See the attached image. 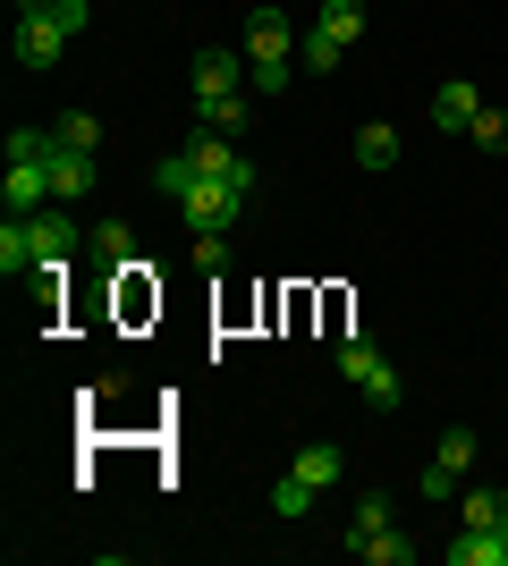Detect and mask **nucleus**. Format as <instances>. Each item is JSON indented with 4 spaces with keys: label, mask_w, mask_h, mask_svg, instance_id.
Returning a JSON list of instances; mask_svg holds the SVG:
<instances>
[{
    "label": "nucleus",
    "mask_w": 508,
    "mask_h": 566,
    "mask_svg": "<svg viewBox=\"0 0 508 566\" xmlns=\"http://www.w3.org/2000/svg\"><path fill=\"white\" fill-rule=\"evenodd\" d=\"M153 187L169 195V203H178V212H187V229H229V220L246 212V187H220V178H187V169L169 161H153Z\"/></svg>",
    "instance_id": "obj_1"
},
{
    "label": "nucleus",
    "mask_w": 508,
    "mask_h": 566,
    "mask_svg": "<svg viewBox=\"0 0 508 566\" xmlns=\"http://www.w3.org/2000/svg\"><path fill=\"white\" fill-rule=\"evenodd\" d=\"M297 43H305V34L289 25V9H255V18H246V76H255L263 94H280V85H289Z\"/></svg>",
    "instance_id": "obj_2"
},
{
    "label": "nucleus",
    "mask_w": 508,
    "mask_h": 566,
    "mask_svg": "<svg viewBox=\"0 0 508 566\" xmlns=\"http://www.w3.org/2000/svg\"><path fill=\"white\" fill-rule=\"evenodd\" d=\"M169 161L187 169V178H220V187H246V195H255V161H246V153H238L229 136H212V127H204L195 144H178Z\"/></svg>",
    "instance_id": "obj_3"
},
{
    "label": "nucleus",
    "mask_w": 508,
    "mask_h": 566,
    "mask_svg": "<svg viewBox=\"0 0 508 566\" xmlns=\"http://www.w3.org/2000/svg\"><path fill=\"white\" fill-rule=\"evenodd\" d=\"M339 380H348V389H364V398L382 406V415L398 406V373L382 364V347H373L364 331H356V338H339Z\"/></svg>",
    "instance_id": "obj_4"
},
{
    "label": "nucleus",
    "mask_w": 508,
    "mask_h": 566,
    "mask_svg": "<svg viewBox=\"0 0 508 566\" xmlns=\"http://www.w3.org/2000/svg\"><path fill=\"white\" fill-rule=\"evenodd\" d=\"M51 136H60V127H51ZM51 203H85V195H94V153H76V144H51Z\"/></svg>",
    "instance_id": "obj_5"
},
{
    "label": "nucleus",
    "mask_w": 508,
    "mask_h": 566,
    "mask_svg": "<svg viewBox=\"0 0 508 566\" xmlns=\"http://www.w3.org/2000/svg\"><path fill=\"white\" fill-rule=\"evenodd\" d=\"M34 220V262H43V271H69L76 262V220L60 212V203H43V212H25Z\"/></svg>",
    "instance_id": "obj_6"
},
{
    "label": "nucleus",
    "mask_w": 508,
    "mask_h": 566,
    "mask_svg": "<svg viewBox=\"0 0 508 566\" xmlns=\"http://www.w3.org/2000/svg\"><path fill=\"white\" fill-rule=\"evenodd\" d=\"M440 558H449V566H508V524H466Z\"/></svg>",
    "instance_id": "obj_7"
},
{
    "label": "nucleus",
    "mask_w": 508,
    "mask_h": 566,
    "mask_svg": "<svg viewBox=\"0 0 508 566\" xmlns=\"http://www.w3.org/2000/svg\"><path fill=\"white\" fill-rule=\"evenodd\" d=\"M195 94H246V51H195Z\"/></svg>",
    "instance_id": "obj_8"
},
{
    "label": "nucleus",
    "mask_w": 508,
    "mask_h": 566,
    "mask_svg": "<svg viewBox=\"0 0 508 566\" xmlns=\"http://www.w3.org/2000/svg\"><path fill=\"white\" fill-rule=\"evenodd\" d=\"M60 51H69L60 18H18V60L25 69H60Z\"/></svg>",
    "instance_id": "obj_9"
},
{
    "label": "nucleus",
    "mask_w": 508,
    "mask_h": 566,
    "mask_svg": "<svg viewBox=\"0 0 508 566\" xmlns=\"http://www.w3.org/2000/svg\"><path fill=\"white\" fill-rule=\"evenodd\" d=\"M289 473H297V482H314V491H331L339 473H348V449H339V440H305V449L289 457Z\"/></svg>",
    "instance_id": "obj_10"
},
{
    "label": "nucleus",
    "mask_w": 508,
    "mask_h": 566,
    "mask_svg": "<svg viewBox=\"0 0 508 566\" xmlns=\"http://www.w3.org/2000/svg\"><path fill=\"white\" fill-rule=\"evenodd\" d=\"M348 549H356V566H415L424 558V542L398 533V524H390V533H364V542H348Z\"/></svg>",
    "instance_id": "obj_11"
},
{
    "label": "nucleus",
    "mask_w": 508,
    "mask_h": 566,
    "mask_svg": "<svg viewBox=\"0 0 508 566\" xmlns=\"http://www.w3.org/2000/svg\"><path fill=\"white\" fill-rule=\"evenodd\" d=\"M246 118H255L246 94H195V127H212V136H246Z\"/></svg>",
    "instance_id": "obj_12"
},
{
    "label": "nucleus",
    "mask_w": 508,
    "mask_h": 566,
    "mask_svg": "<svg viewBox=\"0 0 508 566\" xmlns=\"http://www.w3.org/2000/svg\"><path fill=\"white\" fill-rule=\"evenodd\" d=\"M0 271H9V280L43 271V262H34V220H25V212H9V220H0Z\"/></svg>",
    "instance_id": "obj_13"
},
{
    "label": "nucleus",
    "mask_w": 508,
    "mask_h": 566,
    "mask_svg": "<svg viewBox=\"0 0 508 566\" xmlns=\"http://www.w3.org/2000/svg\"><path fill=\"white\" fill-rule=\"evenodd\" d=\"M475 111H484V94H475L466 76H449V85L433 94V127H475Z\"/></svg>",
    "instance_id": "obj_14"
},
{
    "label": "nucleus",
    "mask_w": 508,
    "mask_h": 566,
    "mask_svg": "<svg viewBox=\"0 0 508 566\" xmlns=\"http://www.w3.org/2000/svg\"><path fill=\"white\" fill-rule=\"evenodd\" d=\"M356 169H373V178H382V169H398V127H390V118L356 127Z\"/></svg>",
    "instance_id": "obj_15"
},
{
    "label": "nucleus",
    "mask_w": 508,
    "mask_h": 566,
    "mask_svg": "<svg viewBox=\"0 0 508 566\" xmlns=\"http://www.w3.org/2000/svg\"><path fill=\"white\" fill-rule=\"evenodd\" d=\"M314 34H331L339 51H348V43H364V0H322Z\"/></svg>",
    "instance_id": "obj_16"
},
{
    "label": "nucleus",
    "mask_w": 508,
    "mask_h": 566,
    "mask_svg": "<svg viewBox=\"0 0 508 566\" xmlns=\"http://www.w3.org/2000/svg\"><path fill=\"white\" fill-rule=\"evenodd\" d=\"M475 457H484V440H475L466 423H449V431H440V449H433V465H440V473H458V482H466V473H475Z\"/></svg>",
    "instance_id": "obj_17"
},
{
    "label": "nucleus",
    "mask_w": 508,
    "mask_h": 566,
    "mask_svg": "<svg viewBox=\"0 0 508 566\" xmlns=\"http://www.w3.org/2000/svg\"><path fill=\"white\" fill-rule=\"evenodd\" d=\"M458 524H508V491H500V482H475V491H458Z\"/></svg>",
    "instance_id": "obj_18"
},
{
    "label": "nucleus",
    "mask_w": 508,
    "mask_h": 566,
    "mask_svg": "<svg viewBox=\"0 0 508 566\" xmlns=\"http://www.w3.org/2000/svg\"><path fill=\"white\" fill-rule=\"evenodd\" d=\"M94 262L102 271H127V262H136V229H127V220H102L94 229Z\"/></svg>",
    "instance_id": "obj_19"
},
{
    "label": "nucleus",
    "mask_w": 508,
    "mask_h": 566,
    "mask_svg": "<svg viewBox=\"0 0 508 566\" xmlns=\"http://www.w3.org/2000/svg\"><path fill=\"white\" fill-rule=\"evenodd\" d=\"M398 524V507H390V491H364L356 516H348V542H364V533H390Z\"/></svg>",
    "instance_id": "obj_20"
},
{
    "label": "nucleus",
    "mask_w": 508,
    "mask_h": 566,
    "mask_svg": "<svg viewBox=\"0 0 508 566\" xmlns=\"http://www.w3.org/2000/svg\"><path fill=\"white\" fill-rule=\"evenodd\" d=\"M314 499H322L314 482H297V473H280V482H271V516H289V524H297V516H314Z\"/></svg>",
    "instance_id": "obj_21"
},
{
    "label": "nucleus",
    "mask_w": 508,
    "mask_h": 566,
    "mask_svg": "<svg viewBox=\"0 0 508 566\" xmlns=\"http://www.w3.org/2000/svg\"><path fill=\"white\" fill-rule=\"evenodd\" d=\"M466 136H475V153H491V161H508V111H491V102H484Z\"/></svg>",
    "instance_id": "obj_22"
},
{
    "label": "nucleus",
    "mask_w": 508,
    "mask_h": 566,
    "mask_svg": "<svg viewBox=\"0 0 508 566\" xmlns=\"http://www.w3.org/2000/svg\"><path fill=\"white\" fill-rule=\"evenodd\" d=\"M195 271H229V229H195Z\"/></svg>",
    "instance_id": "obj_23"
},
{
    "label": "nucleus",
    "mask_w": 508,
    "mask_h": 566,
    "mask_svg": "<svg viewBox=\"0 0 508 566\" xmlns=\"http://www.w3.org/2000/svg\"><path fill=\"white\" fill-rule=\"evenodd\" d=\"M297 60H305V69H314V76H331L339 60H348V51H339L331 34H305V43H297Z\"/></svg>",
    "instance_id": "obj_24"
},
{
    "label": "nucleus",
    "mask_w": 508,
    "mask_h": 566,
    "mask_svg": "<svg viewBox=\"0 0 508 566\" xmlns=\"http://www.w3.org/2000/svg\"><path fill=\"white\" fill-rule=\"evenodd\" d=\"M60 144H76V153H94V144H102V118H94V111H69V118H60Z\"/></svg>",
    "instance_id": "obj_25"
},
{
    "label": "nucleus",
    "mask_w": 508,
    "mask_h": 566,
    "mask_svg": "<svg viewBox=\"0 0 508 566\" xmlns=\"http://www.w3.org/2000/svg\"><path fill=\"white\" fill-rule=\"evenodd\" d=\"M51 18H60V34H69V43H76V34H85V25H94V9H85V0H60V9H51Z\"/></svg>",
    "instance_id": "obj_26"
},
{
    "label": "nucleus",
    "mask_w": 508,
    "mask_h": 566,
    "mask_svg": "<svg viewBox=\"0 0 508 566\" xmlns=\"http://www.w3.org/2000/svg\"><path fill=\"white\" fill-rule=\"evenodd\" d=\"M51 9H60V0H18V18H51Z\"/></svg>",
    "instance_id": "obj_27"
}]
</instances>
